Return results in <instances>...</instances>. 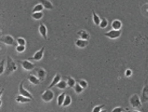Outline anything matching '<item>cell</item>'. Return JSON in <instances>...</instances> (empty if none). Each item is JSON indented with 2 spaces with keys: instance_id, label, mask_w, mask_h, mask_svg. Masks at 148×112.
<instances>
[{
  "instance_id": "obj_29",
  "label": "cell",
  "mask_w": 148,
  "mask_h": 112,
  "mask_svg": "<svg viewBox=\"0 0 148 112\" xmlns=\"http://www.w3.org/2000/svg\"><path fill=\"white\" fill-rule=\"evenodd\" d=\"M78 83L83 88V89H86L87 86H88V83H87V81H85V80H80L78 81Z\"/></svg>"
},
{
  "instance_id": "obj_13",
  "label": "cell",
  "mask_w": 148,
  "mask_h": 112,
  "mask_svg": "<svg viewBox=\"0 0 148 112\" xmlns=\"http://www.w3.org/2000/svg\"><path fill=\"white\" fill-rule=\"evenodd\" d=\"M39 32L40 34V36H41L43 38L46 39L47 38V32H48V30H47V27L45 26L44 23H40L39 26Z\"/></svg>"
},
{
  "instance_id": "obj_24",
  "label": "cell",
  "mask_w": 148,
  "mask_h": 112,
  "mask_svg": "<svg viewBox=\"0 0 148 112\" xmlns=\"http://www.w3.org/2000/svg\"><path fill=\"white\" fill-rule=\"evenodd\" d=\"M31 17L34 20H40L43 17V12L42 11H38V12H33Z\"/></svg>"
},
{
  "instance_id": "obj_1",
  "label": "cell",
  "mask_w": 148,
  "mask_h": 112,
  "mask_svg": "<svg viewBox=\"0 0 148 112\" xmlns=\"http://www.w3.org/2000/svg\"><path fill=\"white\" fill-rule=\"evenodd\" d=\"M17 69V64L13 61L11 57H7V64H6V69H5V75H11Z\"/></svg>"
},
{
  "instance_id": "obj_10",
  "label": "cell",
  "mask_w": 148,
  "mask_h": 112,
  "mask_svg": "<svg viewBox=\"0 0 148 112\" xmlns=\"http://www.w3.org/2000/svg\"><path fill=\"white\" fill-rule=\"evenodd\" d=\"M15 100L17 103H21V104H27V103H30L33 99L29 97H26V96H23L22 94H19V95L16 96Z\"/></svg>"
},
{
  "instance_id": "obj_28",
  "label": "cell",
  "mask_w": 148,
  "mask_h": 112,
  "mask_svg": "<svg viewBox=\"0 0 148 112\" xmlns=\"http://www.w3.org/2000/svg\"><path fill=\"white\" fill-rule=\"evenodd\" d=\"M25 50V45H17L16 47V52L19 53H22Z\"/></svg>"
},
{
  "instance_id": "obj_26",
  "label": "cell",
  "mask_w": 148,
  "mask_h": 112,
  "mask_svg": "<svg viewBox=\"0 0 148 112\" xmlns=\"http://www.w3.org/2000/svg\"><path fill=\"white\" fill-rule=\"evenodd\" d=\"M43 9H44V7L41 4V3H39V4H37L35 5V7L33 8V12H38V11H42Z\"/></svg>"
},
{
  "instance_id": "obj_32",
  "label": "cell",
  "mask_w": 148,
  "mask_h": 112,
  "mask_svg": "<svg viewBox=\"0 0 148 112\" xmlns=\"http://www.w3.org/2000/svg\"><path fill=\"white\" fill-rule=\"evenodd\" d=\"M103 107H104V105H100V106H96V107L92 109V111H93V112H100V111L102 110Z\"/></svg>"
},
{
  "instance_id": "obj_5",
  "label": "cell",
  "mask_w": 148,
  "mask_h": 112,
  "mask_svg": "<svg viewBox=\"0 0 148 112\" xmlns=\"http://www.w3.org/2000/svg\"><path fill=\"white\" fill-rule=\"evenodd\" d=\"M104 36H105L106 37H108V38H110V39H117V38H119L120 36H121V30L112 29L111 31L104 34Z\"/></svg>"
},
{
  "instance_id": "obj_23",
  "label": "cell",
  "mask_w": 148,
  "mask_h": 112,
  "mask_svg": "<svg viewBox=\"0 0 148 112\" xmlns=\"http://www.w3.org/2000/svg\"><path fill=\"white\" fill-rule=\"evenodd\" d=\"M73 89H74V91H75V93H76L77 94H81V93H82L83 91V90H85L82 86L80 85V84H79L78 82H77V83L75 84V86L73 87Z\"/></svg>"
},
{
  "instance_id": "obj_7",
  "label": "cell",
  "mask_w": 148,
  "mask_h": 112,
  "mask_svg": "<svg viewBox=\"0 0 148 112\" xmlns=\"http://www.w3.org/2000/svg\"><path fill=\"white\" fill-rule=\"evenodd\" d=\"M44 52H45V47H42L41 49L39 50L38 52H36L34 53V55L32 57H30L28 60L30 61H40L42 58H43V55H44Z\"/></svg>"
},
{
  "instance_id": "obj_9",
  "label": "cell",
  "mask_w": 148,
  "mask_h": 112,
  "mask_svg": "<svg viewBox=\"0 0 148 112\" xmlns=\"http://www.w3.org/2000/svg\"><path fill=\"white\" fill-rule=\"evenodd\" d=\"M23 82H25V80H22L21 83H20V86H19V94H22V95H23V96L29 97V98H31V99L34 100V97L31 95V93H30L27 90L25 89V87H23Z\"/></svg>"
},
{
  "instance_id": "obj_22",
  "label": "cell",
  "mask_w": 148,
  "mask_h": 112,
  "mask_svg": "<svg viewBox=\"0 0 148 112\" xmlns=\"http://www.w3.org/2000/svg\"><path fill=\"white\" fill-rule=\"evenodd\" d=\"M72 102V99L71 97H70V95H69V94H66V97H65V100H64V103H63V106L64 107H69L70 104H71Z\"/></svg>"
},
{
  "instance_id": "obj_20",
  "label": "cell",
  "mask_w": 148,
  "mask_h": 112,
  "mask_svg": "<svg viewBox=\"0 0 148 112\" xmlns=\"http://www.w3.org/2000/svg\"><path fill=\"white\" fill-rule=\"evenodd\" d=\"M92 18H93V23H94V25H97V26H99L100 25V22H101V19L99 18V15L97 14V13L93 11L92 12Z\"/></svg>"
},
{
  "instance_id": "obj_25",
  "label": "cell",
  "mask_w": 148,
  "mask_h": 112,
  "mask_svg": "<svg viewBox=\"0 0 148 112\" xmlns=\"http://www.w3.org/2000/svg\"><path fill=\"white\" fill-rule=\"evenodd\" d=\"M67 82H68V86L71 87V88H73L74 86H75V84L77 83L76 80H74L73 78H71V77H69L68 79H67Z\"/></svg>"
},
{
  "instance_id": "obj_6",
  "label": "cell",
  "mask_w": 148,
  "mask_h": 112,
  "mask_svg": "<svg viewBox=\"0 0 148 112\" xmlns=\"http://www.w3.org/2000/svg\"><path fill=\"white\" fill-rule=\"evenodd\" d=\"M1 42L6 44V45H8V46H13L17 41H15V39L13 38L11 36L4 35V36H1Z\"/></svg>"
},
{
  "instance_id": "obj_33",
  "label": "cell",
  "mask_w": 148,
  "mask_h": 112,
  "mask_svg": "<svg viewBox=\"0 0 148 112\" xmlns=\"http://www.w3.org/2000/svg\"><path fill=\"white\" fill-rule=\"evenodd\" d=\"M112 111H113V112H124V111H127V109H125L124 107H114Z\"/></svg>"
},
{
  "instance_id": "obj_21",
  "label": "cell",
  "mask_w": 148,
  "mask_h": 112,
  "mask_svg": "<svg viewBox=\"0 0 148 112\" xmlns=\"http://www.w3.org/2000/svg\"><path fill=\"white\" fill-rule=\"evenodd\" d=\"M65 97H66V93H60L59 95H58V97H57V105H58V107H62L63 106Z\"/></svg>"
},
{
  "instance_id": "obj_14",
  "label": "cell",
  "mask_w": 148,
  "mask_h": 112,
  "mask_svg": "<svg viewBox=\"0 0 148 112\" xmlns=\"http://www.w3.org/2000/svg\"><path fill=\"white\" fill-rule=\"evenodd\" d=\"M142 102L143 103H145L148 102V84H146L145 86L143 87V89L142 91Z\"/></svg>"
},
{
  "instance_id": "obj_34",
  "label": "cell",
  "mask_w": 148,
  "mask_h": 112,
  "mask_svg": "<svg viewBox=\"0 0 148 112\" xmlns=\"http://www.w3.org/2000/svg\"><path fill=\"white\" fill-rule=\"evenodd\" d=\"M131 75H132V70H131V69H127V70L125 71V76H126L127 78L130 77Z\"/></svg>"
},
{
  "instance_id": "obj_31",
  "label": "cell",
  "mask_w": 148,
  "mask_h": 112,
  "mask_svg": "<svg viewBox=\"0 0 148 112\" xmlns=\"http://www.w3.org/2000/svg\"><path fill=\"white\" fill-rule=\"evenodd\" d=\"M16 41H17V44H18V45H25V46L26 45V41H25V38H23V37H18Z\"/></svg>"
},
{
  "instance_id": "obj_16",
  "label": "cell",
  "mask_w": 148,
  "mask_h": 112,
  "mask_svg": "<svg viewBox=\"0 0 148 112\" xmlns=\"http://www.w3.org/2000/svg\"><path fill=\"white\" fill-rule=\"evenodd\" d=\"M39 3H41L43 7H44V9H48V11L53 9V5L52 4V2L50 0H39Z\"/></svg>"
},
{
  "instance_id": "obj_11",
  "label": "cell",
  "mask_w": 148,
  "mask_h": 112,
  "mask_svg": "<svg viewBox=\"0 0 148 112\" xmlns=\"http://www.w3.org/2000/svg\"><path fill=\"white\" fill-rule=\"evenodd\" d=\"M28 80H29L30 83L33 84V85H39L40 82H41V80H40L36 75L32 74V73H30L28 75Z\"/></svg>"
},
{
  "instance_id": "obj_30",
  "label": "cell",
  "mask_w": 148,
  "mask_h": 112,
  "mask_svg": "<svg viewBox=\"0 0 148 112\" xmlns=\"http://www.w3.org/2000/svg\"><path fill=\"white\" fill-rule=\"evenodd\" d=\"M5 61L1 60V64H0V74L3 75V73H5Z\"/></svg>"
},
{
  "instance_id": "obj_17",
  "label": "cell",
  "mask_w": 148,
  "mask_h": 112,
  "mask_svg": "<svg viewBox=\"0 0 148 112\" xmlns=\"http://www.w3.org/2000/svg\"><path fill=\"white\" fill-rule=\"evenodd\" d=\"M122 22L120 21V20H113V23H112V28L113 29H115V30H121L122 28Z\"/></svg>"
},
{
  "instance_id": "obj_2",
  "label": "cell",
  "mask_w": 148,
  "mask_h": 112,
  "mask_svg": "<svg viewBox=\"0 0 148 112\" xmlns=\"http://www.w3.org/2000/svg\"><path fill=\"white\" fill-rule=\"evenodd\" d=\"M129 104L133 108H142V106H143L142 99H141L140 96L136 93H134L130 96Z\"/></svg>"
},
{
  "instance_id": "obj_18",
  "label": "cell",
  "mask_w": 148,
  "mask_h": 112,
  "mask_svg": "<svg viewBox=\"0 0 148 112\" xmlns=\"http://www.w3.org/2000/svg\"><path fill=\"white\" fill-rule=\"evenodd\" d=\"M62 79H61V76H60V74H56L55 77H53V81L51 82V84H50V86H49V88L50 89H52L53 87H55L57 83L59 82L60 80H61Z\"/></svg>"
},
{
  "instance_id": "obj_4",
  "label": "cell",
  "mask_w": 148,
  "mask_h": 112,
  "mask_svg": "<svg viewBox=\"0 0 148 112\" xmlns=\"http://www.w3.org/2000/svg\"><path fill=\"white\" fill-rule=\"evenodd\" d=\"M19 63L21 64L23 70L25 71H32L35 68V64L30 62V60H23V61H19Z\"/></svg>"
},
{
  "instance_id": "obj_3",
  "label": "cell",
  "mask_w": 148,
  "mask_h": 112,
  "mask_svg": "<svg viewBox=\"0 0 148 112\" xmlns=\"http://www.w3.org/2000/svg\"><path fill=\"white\" fill-rule=\"evenodd\" d=\"M53 98H55V93L52 91V89L48 88L46 91H44L41 94V100L45 103H50Z\"/></svg>"
},
{
  "instance_id": "obj_27",
  "label": "cell",
  "mask_w": 148,
  "mask_h": 112,
  "mask_svg": "<svg viewBox=\"0 0 148 112\" xmlns=\"http://www.w3.org/2000/svg\"><path fill=\"white\" fill-rule=\"evenodd\" d=\"M108 25H109L108 20H107L106 18H102V19H101V22H100L99 27H100V28L104 29V28H106V27L108 26Z\"/></svg>"
},
{
  "instance_id": "obj_19",
  "label": "cell",
  "mask_w": 148,
  "mask_h": 112,
  "mask_svg": "<svg viewBox=\"0 0 148 112\" xmlns=\"http://www.w3.org/2000/svg\"><path fill=\"white\" fill-rule=\"evenodd\" d=\"M55 87L57 88V89H59V90H65L66 88L69 87V86H68V82H67V80H61L58 83L56 84Z\"/></svg>"
},
{
  "instance_id": "obj_12",
  "label": "cell",
  "mask_w": 148,
  "mask_h": 112,
  "mask_svg": "<svg viewBox=\"0 0 148 112\" xmlns=\"http://www.w3.org/2000/svg\"><path fill=\"white\" fill-rule=\"evenodd\" d=\"M88 44H89V41H88V40L82 39V38L77 39L76 41H75V46L78 47V48H80V49L85 48L86 46H88Z\"/></svg>"
},
{
  "instance_id": "obj_8",
  "label": "cell",
  "mask_w": 148,
  "mask_h": 112,
  "mask_svg": "<svg viewBox=\"0 0 148 112\" xmlns=\"http://www.w3.org/2000/svg\"><path fill=\"white\" fill-rule=\"evenodd\" d=\"M32 74L36 75V76L38 77L41 81L44 80L45 77H46V71L43 69V68H40V67H38V68H34V69H33Z\"/></svg>"
},
{
  "instance_id": "obj_15",
  "label": "cell",
  "mask_w": 148,
  "mask_h": 112,
  "mask_svg": "<svg viewBox=\"0 0 148 112\" xmlns=\"http://www.w3.org/2000/svg\"><path fill=\"white\" fill-rule=\"evenodd\" d=\"M77 35L82 39H85V40H89L90 38V35L89 33L85 31V30H80V31L77 32Z\"/></svg>"
}]
</instances>
